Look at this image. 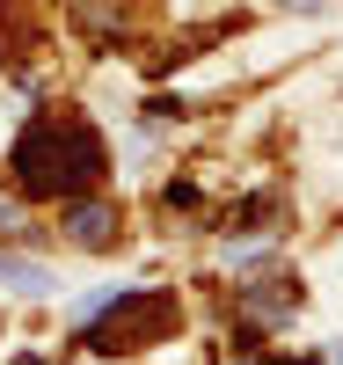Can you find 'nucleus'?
Wrapping results in <instances>:
<instances>
[{"label": "nucleus", "instance_id": "nucleus-1", "mask_svg": "<svg viewBox=\"0 0 343 365\" xmlns=\"http://www.w3.org/2000/svg\"><path fill=\"white\" fill-rule=\"evenodd\" d=\"M8 168H15L22 197H66L73 205L110 175V154H103V132L81 110H37L8 146Z\"/></svg>", "mask_w": 343, "mask_h": 365}, {"label": "nucleus", "instance_id": "nucleus-2", "mask_svg": "<svg viewBox=\"0 0 343 365\" xmlns=\"http://www.w3.org/2000/svg\"><path fill=\"white\" fill-rule=\"evenodd\" d=\"M175 322H183V307H175V292H168V285L110 292L103 307L88 314L81 344H88V351H103V358H139V351H153V344H168V336H175Z\"/></svg>", "mask_w": 343, "mask_h": 365}, {"label": "nucleus", "instance_id": "nucleus-3", "mask_svg": "<svg viewBox=\"0 0 343 365\" xmlns=\"http://www.w3.org/2000/svg\"><path fill=\"white\" fill-rule=\"evenodd\" d=\"M117 205H103V197H73V212H66V234H73V249H110L117 241Z\"/></svg>", "mask_w": 343, "mask_h": 365}, {"label": "nucleus", "instance_id": "nucleus-4", "mask_svg": "<svg viewBox=\"0 0 343 365\" xmlns=\"http://www.w3.org/2000/svg\"><path fill=\"white\" fill-rule=\"evenodd\" d=\"M0 285H22V292H51V270H44V263H22V256H0Z\"/></svg>", "mask_w": 343, "mask_h": 365}, {"label": "nucleus", "instance_id": "nucleus-5", "mask_svg": "<svg viewBox=\"0 0 343 365\" xmlns=\"http://www.w3.org/2000/svg\"><path fill=\"white\" fill-rule=\"evenodd\" d=\"M15 365H44V358H15Z\"/></svg>", "mask_w": 343, "mask_h": 365}]
</instances>
